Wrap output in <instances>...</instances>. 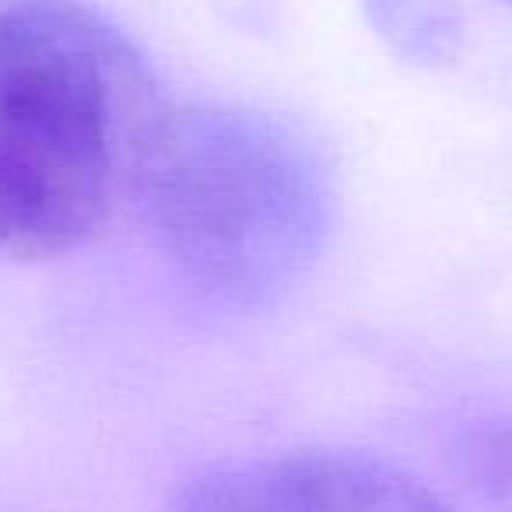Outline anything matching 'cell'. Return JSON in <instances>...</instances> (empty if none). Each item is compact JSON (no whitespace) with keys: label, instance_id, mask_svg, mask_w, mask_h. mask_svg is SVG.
<instances>
[{"label":"cell","instance_id":"obj_4","mask_svg":"<svg viewBox=\"0 0 512 512\" xmlns=\"http://www.w3.org/2000/svg\"><path fill=\"white\" fill-rule=\"evenodd\" d=\"M376 29L407 57H442L453 36L439 0H369Z\"/></svg>","mask_w":512,"mask_h":512},{"label":"cell","instance_id":"obj_5","mask_svg":"<svg viewBox=\"0 0 512 512\" xmlns=\"http://www.w3.org/2000/svg\"><path fill=\"white\" fill-rule=\"evenodd\" d=\"M509 484H512V453H509Z\"/></svg>","mask_w":512,"mask_h":512},{"label":"cell","instance_id":"obj_3","mask_svg":"<svg viewBox=\"0 0 512 512\" xmlns=\"http://www.w3.org/2000/svg\"><path fill=\"white\" fill-rule=\"evenodd\" d=\"M176 512H453L421 477L337 446L218 463L183 484Z\"/></svg>","mask_w":512,"mask_h":512},{"label":"cell","instance_id":"obj_1","mask_svg":"<svg viewBox=\"0 0 512 512\" xmlns=\"http://www.w3.org/2000/svg\"><path fill=\"white\" fill-rule=\"evenodd\" d=\"M165 106L137 46L85 0L0 8V253L46 260L85 246Z\"/></svg>","mask_w":512,"mask_h":512},{"label":"cell","instance_id":"obj_2","mask_svg":"<svg viewBox=\"0 0 512 512\" xmlns=\"http://www.w3.org/2000/svg\"><path fill=\"white\" fill-rule=\"evenodd\" d=\"M134 197L169 260L204 292L260 306L330 235V179L299 130L239 106H165Z\"/></svg>","mask_w":512,"mask_h":512}]
</instances>
